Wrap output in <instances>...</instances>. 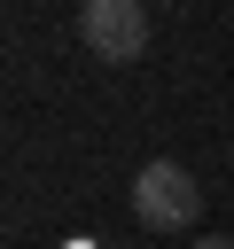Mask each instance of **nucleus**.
I'll return each mask as SVG.
<instances>
[{
  "label": "nucleus",
  "instance_id": "obj_1",
  "mask_svg": "<svg viewBox=\"0 0 234 249\" xmlns=\"http://www.w3.org/2000/svg\"><path fill=\"white\" fill-rule=\"evenodd\" d=\"M133 218H140L148 233L195 226V218H203V187H195L172 156H156V163H140V179H133Z\"/></svg>",
  "mask_w": 234,
  "mask_h": 249
},
{
  "label": "nucleus",
  "instance_id": "obj_2",
  "mask_svg": "<svg viewBox=\"0 0 234 249\" xmlns=\"http://www.w3.org/2000/svg\"><path fill=\"white\" fill-rule=\"evenodd\" d=\"M78 39H86L101 62H140V47H148V8H140V0H86V8H78Z\"/></svg>",
  "mask_w": 234,
  "mask_h": 249
},
{
  "label": "nucleus",
  "instance_id": "obj_3",
  "mask_svg": "<svg viewBox=\"0 0 234 249\" xmlns=\"http://www.w3.org/2000/svg\"><path fill=\"white\" fill-rule=\"evenodd\" d=\"M195 249H234V241H226V233H211V241H195Z\"/></svg>",
  "mask_w": 234,
  "mask_h": 249
}]
</instances>
